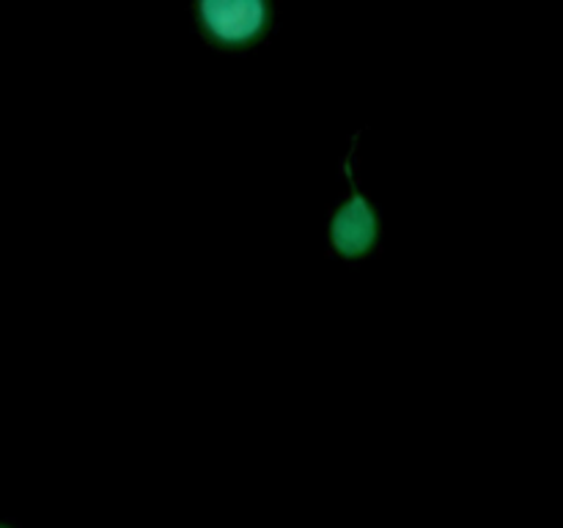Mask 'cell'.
<instances>
[{
    "label": "cell",
    "instance_id": "1",
    "mask_svg": "<svg viewBox=\"0 0 563 528\" xmlns=\"http://www.w3.org/2000/svg\"><path fill=\"white\" fill-rule=\"evenodd\" d=\"M361 138L363 130L350 135V148L341 157L339 170L346 182V193L339 204H333L328 212V256L341 258L350 267H361L363 262L379 253L385 237V220L377 204L368 198L361 185Z\"/></svg>",
    "mask_w": 563,
    "mask_h": 528
},
{
    "label": "cell",
    "instance_id": "2",
    "mask_svg": "<svg viewBox=\"0 0 563 528\" xmlns=\"http://www.w3.org/2000/svg\"><path fill=\"white\" fill-rule=\"evenodd\" d=\"M198 42L220 55H245L269 42L278 25L273 0H196L190 3Z\"/></svg>",
    "mask_w": 563,
    "mask_h": 528
},
{
    "label": "cell",
    "instance_id": "3",
    "mask_svg": "<svg viewBox=\"0 0 563 528\" xmlns=\"http://www.w3.org/2000/svg\"><path fill=\"white\" fill-rule=\"evenodd\" d=\"M0 528H22V526H16V522H11V520H3V517H0Z\"/></svg>",
    "mask_w": 563,
    "mask_h": 528
}]
</instances>
